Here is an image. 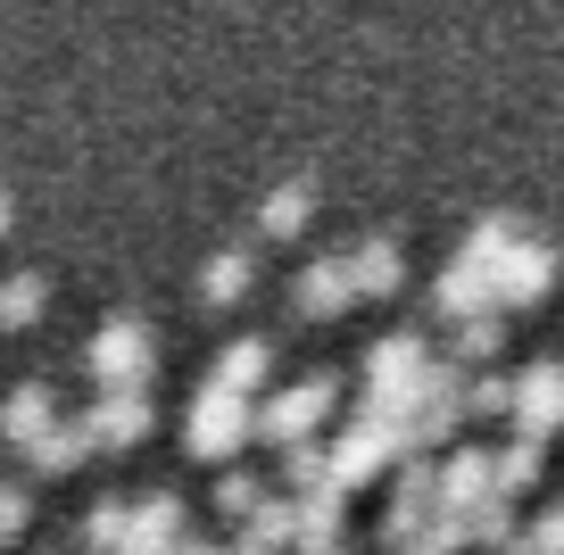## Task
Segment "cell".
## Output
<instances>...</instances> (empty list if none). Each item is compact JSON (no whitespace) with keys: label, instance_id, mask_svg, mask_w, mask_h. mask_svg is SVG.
I'll return each mask as SVG.
<instances>
[{"label":"cell","instance_id":"obj_1","mask_svg":"<svg viewBox=\"0 0 564 555\" xmlns=\"http://www.w3.org/2000/svg\"><path fill=\"white\" fill-rule=\"evenodd\" d=\"M249 439H258V399H241V390H225V382H208L192 399V415H183V448L208 456V465L241 456Z\"/></svg>","mask_w":564,"mask_h":555},{"label":"cell","instance_id":"obj_2","mask_svg":"<svg viewBox=\"0 0 564 555\" xmlns=\"http://www.w3.org/2000/svg\"><path fill=\"white\" fill-rule=\"evenodd\" d=\"M84 364H91L100 390H150V373H159V331L141 324V315H108V324L91 331Z\"/></svg>","mask_w":564,"mask_h":555},{"label":"cell","instance_id":"obj_3","mask_svg":"<svg viewBox=\"0 0 564 555\" xmlns=\"http://www.w3.org/2000/svg\"><path fill=\"white\" fill-rule=\"evenodd\" d=\"M423 382H432L423 331H390V340H373V348H366V406H382V415H406Z\"/></svg>","mask_w":564,"mask_h":555},{"label":"cell","instance_id":"obj_4","mask_svg":"<svg viewBox=\"0 0 564 555\" xmlns=\"http://www.w3.org/2000/svg\"><path fill=\"white\" fill-rule=\"evenodd\" d=\"M333 399H340L333 373H307V382L274 390V399L258 406V439L265 448H307V439L324 432V415H333Z\"/></svg>","mask_w":564,"mask_h":555},{"label":"cell","instance_id":"obj_5","mask_svg":"<svg viewBox=\"0 0 564 555\" xmlns=\"http://www.w3.org/2000/svg\"><path fill=\"white\" fill-rule=\"evenodd\" d=\"M324 448H333V481L357 489V481H373L390 456H406V439H399V415H382V406H357V423H340Z\"/></svg>","mask_w":564,"mask_h":555},{"label":"cell","instance_id":"obj_6","mask_svg":"<svg viewBox=\"0 0 564 555\" xmlns=\"http://www.w3.org/2000/svg\"><path fill=\"white\" fill-rule=\"evenodd\" d=\"M465 423V382H457V364H432V382L415 390V406L399 415V439H406V456L415 448H432V439H448Z\"/></svg>","mask_w":564,"mask_h":555},{"label":"cell","instance_id":"obj_7","mask_svg":"<svg viewBox=\"0 0 564 555\" xmlns=\"http://www.w3.org/2000/svg\"><path fill=\"white\" fill-rule=\"evenodd\" d=\"M150 423H159V406H150V390H100L84 415L91 448H141L150 439Z\"/></svg>","mask_w":564,"mask_h":555},{"label":"cell","instance_id":"obj_8","mask_svg":"<svg viewBox=\"0 0 564 555\" xmlns=\"http://www.w3.org/2000/svg\"><path fill=\"white\" fill-rule=\"evenodd\" d=\"M556 291V249L547 241H514L507 265H498V307H540Z\"/></svg>","mask_w":564,"mask_h":555},{"label":"cell","instance_id":"obj_9","mask_svg":"<svg viewBox=\"0 0 564 555\" xmlns=\"http://www.w3.org/2000/svg\"><path fill=\"white\" fill-rule=\"evenodd\" d=\"M514 432L523 439L564 432V364H531L523 382H514Z\"/></svg>","mask_w":564,"mask_h":555},{"label":"cell","instance_id":"obj_10","mask_svg":"<svg viewBox=\"0 0 564 555\" xmlns=\"http://www.w3.org/2000/svg\"><path fill=\"white\" fill-rule=\"evenodd\" d=\"M124 555H192V538H183V505L166 498H141L133 505V531H124Z\"/></svg>","mask_w":564,"mask_h":555},{"label":"cell","instance_id":"obj_11","mask_svg":"<svg viewBox=\"0 0 564 555\" xmlns=\"http://www.w3.org/2000/svg\"><path fill=\"white\" fill-rule=\"evenodd\" d=\"M357 307V274H349V258H316L300 274V315H316V324H333V315H349Z\"/></svg>","mask_w":564,"mask_h":555},{"label":"cell","instance_id":"obj_12","mask_svg":"<svg viewBox=\"0 0 564 555\" xmlns=\"http://www.w3.org/2000/svg\"><path fill=\"white\" fill-rule=\"evenodd\" d=\"M51 423H58L51 382H25V390H9V399H0V439H9V448H34Z\"/></svg>","mask_w":564,"mask_h":555},{"label":"cell","instance_id":"obj_13","mask_svg":"<svg viewBox=\"0 0 564 555\" xmlns=\"http://www.w3.org/2000/svg\"><path fill=\"white\" fill-rule=\"evenodd\" d=\"M307 216H316V183H282L258 199V241H300Z\"/></svg>","mask_w":564,"mask_h":555},{"label":"cell","instance_id":"obj_14","mask_svg":"<svg viewBox=\"0 0 564 555\" xmlns=\"http://www.w3.org/2000/svg\"><path fill=\"white\" fill-rule=\"evenodd\" d=\"M265 373H274V340H265V331H241V340L225 348V357H216V373L208 382H225V390H241V399H258V382Z\"/></svg>","mask_w":564,"mask_h":555},{"label":"cell","instance_id":"obj_15","mask_svg":"<svg viewBox=\"0 0 564 555\" xmlns=\"http://www.w3.org/2000/svg\"><path fill=\"white\" fill-rule=\"evenodd\" d=\"M300 555H340V481L307 489L300 498V538H291Z\"/></svg>","mask_w":564,"mask_h":555},{"label":"cell","instance_id":"obj_16","mask_svg":"<svg viewBox=\"0 0 564 555\" xmlns=\"http://www.w3.org/2000/svg\"><path fill=\"white\" fill-rule=\"evenodd\" d=\"M349 274H357V298H390L406 282V258H399V241H366V249H349Z\"/></svg>","mask_w":564,"mask_h":555},{"label":"cell","instance_id":"obj_17","mask_svg":"<svg viewBox=\"0 0 564 555\" xmlns=\"http://www.w3.org/2000/svg\"><path fill=\"white\" fill-rule=\"evenodd\" d=\"M84 456H91V432H84V415H75V423H51V432L25 448V465L34 472H75Z\"/></svg>","mask_w":564,"mask_h":555},{"label":"cell","instance_id":"obj_18","mask_svg":"<svg viewBox=\"0 0 564 555\" xmlns=\"http://www.w3.org/2000/svg\"><path fill=\"white\" fill-rule=\"evenodd\" d=\"M291 538H300V505H291V498H265L258 514L241 522V547H258V555L265 547H291Z\"/></svg>","mask_w":564,"mask_h":555},{"label":"cell","instance_id":"obj_19","mask_svg":"<svg viewBox=\"0 0 564 555\" xmlns=\"http://www.w3.org/2000/svg\"><path fill=\"white\" fill-rule=\"evenodd\" d=\"M249 274H258V258H249V249H225V258H208V274H199V298H208V307H232V298L249 291Z\"/></svg>","mask_w":564,"mask_h":555},{"label":"cell","instance_id":"obj_20","mask_svg":"<svg viewBox=\"0 0 564 555\" xmlns=\"http://www.w3.org/2000/svg\"><path fill=\"white\" fill-rule=\"evenodd\" d=\"M124 531H133V505H124V498H100L84 514V547L91 555H124Z\"/></svg>","mask_w":564,"mask_h":555},{"label":"cell","instance_id":"obj_21","mask_svg":"<svg viewBox=\"0 0 564 555\" xmlns=\"http://www.w3.org/2000/svg\"><path fill=\"white\" fill-rule=\"evenodd\" d=\"M42 298H51L42 274H9V282H0V331H25L42 315Z\"/></svg>","mask_w":564,"mask_h":555},{"label":"cell","instance_id":"obj_22","mask_svg":"<svg viewBox=\"0 0 564 555\" xmlns=\"http://www.w3.org/2000/svg\"><path fill=\"white\" fill-rule=\"evenodd\" d=\"M282 481L300 489V498L324 489V481H333V448H316V439H307V448H282Z\"/></svg>","mask_w":564,"mask_h":555},{"label":"cell","instance_id":"obj_23","mask_svg":"<svg viewBox=\"0 0 564 555\" xmlns=\"http://www.w3.org/2000/svg\"><path fill=\"white\" fill-rule=\"evenodd\" d=\"M531 481H540V439H514V448L498 456V498H523Z\"/></svg>","mask_w":564,"mask_h":555},{"label":"cell","instance_id":"obj_24","mask_svg":"<svg viewBox=\"0 0 564 555\" xmlns=\"http://www.w3.org/2000/svg\"><path fill=\"white\" fill-rule=\"evenodd\" d=\"M457 357H465V364H490V357H498V307L457 324Z\"/></svg>","mask_w":564,"mask_h":555},{"label":"cell","instance_id":"obj_25","mask_svg":"<svg viewBox=\"0 0 564 555\" xmlns=\"http://www.w3.org/2000/svg\"><path fill=\"white\" fill-rule=\"evenodd\" d=\"M216 505H225L232 522H249L265 505V489H258V472H225V489H216Z\"/></svg>","mask_w":564,"mask_h":555},{"label":"cell","instance_id":"obj_26","mask_svg":"<svg viewBox=\"0 0 564 555\" xmlns=\"http://www.w3.org/2000/svg\"><path fill=\"white\" fill-rule=\"evenodd\" d=\"M465 415H514V382H498V373H481V382L465 390Z\"/></svg>","mask_w":564,"mask_h":555},{"label":"cell","instance_id":"obj_27","mask_svg":"<svg viewBox=\"0 0 564 555\" xmlns=\"http://www.w3.org/2000/svg\"><path fill=\"white\" fill-rule=\"evenodd\" d=\"M25 514H34V505H25V489H18V481H0V538H18Z\"/></svg>","mask_w":564,"mask_h":555},{"label":"cell","instance_id":"obj_28","mask_svg":"<svg viewBox=\"0 0 564 555\" xmlns=\"http://www.w3.org/2000/svg\"><path fill=\"white\" fill-rule=\"evenodd\" d=\"M0 232H9V192H0Z\"/></svg>","mask_w":564,"mask_h":555},{"label":"cell","instance_id":"obj_29","mask_svg":"<svg viewBox=\"0 0 564 555\" xmlns=\"http://www.w3.org/2000/svg\"><path fill=\"white\" fill-rule=\"evenodd\" d=\"M192 555H225V547H192Z\"/></svg>","mask_w":564,"mask_h":555}]
</instances>
